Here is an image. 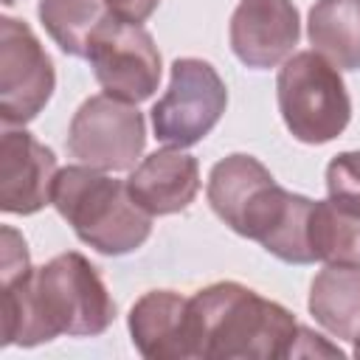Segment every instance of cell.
<instances>
[{
    "label": "cell",
    "mask_w": 360,
    "mask_h": 360,
    "mask_svg": "<svg viewBox=\"0 0 360 360\" xmlns=\"http://www.w3.org/2000/svg\"><path fill=\"white\" fill-rule=\"evenodd\" d=\"M146 146V121L138 104L107 93L79 104L68 127V152L101 172H132Z\"/></svg>",
    "instance_id": "cell-7"
},
{
    "label": "cell",
    "mask_w": 360,
    "mask_h": 360,
    "mask_svg": "<svg viewBox=\"0 0 360 360\" xmlns=\"http://www.w3.org/2000/svg\"><path fill=\"white\" fill-rule=\"evenodd\" d=\"M301 17L292 0H239L231 14L228 39L233 56L253 70H270L292 56Z\"/></svg>",
    "instance_id": "cell-10"
},
{
    "label": "cell",
    "mask_w": 360,
    "mask_h": 360,
    "mask_svg": "<svg viewBox=\"0 0 360 360\" xmlns=\"http://www.w3.org/2000/svg\"><path fill=\"white\" fill-rule=\"evenodd\" d=\"M110 14H115L118 20H127V22H135V25H143L160 0H104Z\"/></svg>",
    "instance_id": "cell-20"
},
{
    "label": "cell",
    "mask_w": 360,
    "mask_h": 360,
    "mask_svg": "<svg viewBox=\"0 0 360 360\" xmlns=\"http://www.w3.org/2000/svg\"><path fill=\"white\" fill-rule=\"evenodd\" d=\"M301 332L287 307L239 281H214L188 298L191 360L295 357Z\"/></svg>",
    "instance_id": "cell-2"
},
{
    "label": "cell",
    "mask_w": 360,
    "mask_h": 360,
    "mask_svg": "<svg viewBox=\"0 0 360 360\" xmlns=\"http://www.w3.org/2000/svg\"><path fill=\"white\" fill-rule=\"evenodd\" d=\"M315 200L281 188L276 180L262 186L245 205L233 233L259 242L270 256L287 264H312L309 214Z\"/></svg>",
    "instance_id": "cell-9"
},
{
    "label": "cell",
    "mask_w": 360,
    "mask_h": 360,
    "mask_svg": "<svg viewBox=\"0 0 360 360\" xmlns=\"http://www.w3.org/2000/svg\"><path fill=\"white\" fill-rule=\"evenodd\" d=\"M228 87L217 68L197 56L172 62L166 93L152 107V132L160 143L188 149L200 143L222 118Z\"/></svg>",
    "instance_id": "cell-5"
},
{
    "label": "cell",
    "mask_w": 360,
    "mask_h": 360,
    "mask_svg": "<svg viewBox=\"0 0 360 360\" xmlns=\"http://www.w3.org/2000/svg\"><path fill=\"white\" fill-rule=\"evenodd\" d=\"M3 346H39L59 335L96 338L115 321V301L96 264L68 250L31 267L25 239L3 225Z\"/></svg>",
    "instance_id": "cell-1"
},
{
    "label": "cell",
    "mask_w": 360,
    "mask_h": 360,
    "mask_svg": "<svg viewBox=\"0 0 360 360\" xmlns=\"http://www.w3.org/2000/svg\"><path fill=\"white\" fill-rule=\"evenodd\" d=\"M39 22L68 56H87L93 31L110 14L104 0H39Z\"/></svg>",
    "instance_id": "cell-18"
},
{
    "label": "cell",
    "mask_w": 360,
    "mask_h": 360,
    "mask_svg": "<svg viewBox=\"0 0 360 360\" xmlns=\"http://www.w3.org/2000/svg\"><path fill=\"white\" fill-rule=\"evenodd\" d=\"M309 248L315 262L360 267V214L332 200H315L309 214Z\"/></svg>",
    "instance_id": "cell-17"
},
{
    "label": "cell",
    "mask_w": 360,
    "mask_h": 360,
    "mask_svg": "<svg viewBox=\"0 0 360 360\" xmlns=\"http://www.w3.org/2000/svg\"><path fill=\"white\" fill-rule=\"evenodd\" d=\"M132 346L146 360H191L188 298L174 290L143 292L127 318Z\"/></svg>",
    "instance_id": "cell-13"
},
{
    "label": "cell",
    "mask_w": 360,
    "mask_h": 360,
    "mask_svg": "<svg viewBox=\"0 0 360 360\" xmlns=\"http://www.w3.org/2000/svg\"><path fill=\"white\" fill-rule=\"evenodd\" d=\"M309 315L335 338H360V267L326 264L309 284Z\"/></svg>",
    "instance_id": "cell-14"
},
{
    "label": "cell",
    "mask_w": 360,
    "mask_h": 360,
    "mask_svg": "<svg viewBox=\"0 0 360 360\" xmlns=\"http://www.w3.org/2000/svg\"><path fill=\"white\" fill-rule=\"evenodd\" d=\"M101 90L118 101L141 104L160 84V51L143 25L107 14L93 31L87 56Z\"/></svg>",
    "instance_id": "cell-6"
},
{
    "label": "cell",
    "mask_w": 360,
    "mask_h": 360,
    "mask_svg": "<svg viewBox=\"0 0 360 360\" xmlns=\"http://www.w3.org/2000/svg\"><path fill=\"white\" fill-rule=\"evenodd\" d=\"M127 191L149 217L180 214L200 191V163L183 149H158L129 172Z\"/></svg>",
    "instance_id": "cell-12"
},
{
    "label": "cell",
    "mask_w": 360,
    "mask_h": 360,
    "mask_svg": "<svg viewBox=\"0 0 360 360\" xmlns=\"http://www.w3.org/2000/svg\"><path fill=\"white\" fill-rule=\"evenodd\" d=\"M56 70L31 31L17 17H0V118L3 127L34 121L51 101Z\"/></svg>",
    "instance_id": "cell-8"
},
{
    "label": "cell",
    "mask_w": 360,
    "mask_h": 360,
    "mask_svg": "<svg viewBox=\"0 0 360 360\" xmlns=\"http://www.w3.org/2000/svg\"><path fill=\"white\" fill-rule=\"evenodd\" d=\"M326 194L332 202L360 214V152H340L329 160Z\"/></svg>",
    "instance_id": "cell-19"
},
{
    "label": "cell",
    "mask_w": 360,
    "mask_h": 360,
    "mask_svg": "<svg viewBox=\"0 0 360 360\" xmlns=\"http://www.w3.org/2000/svg\"><path fill=\"white\" fill-rule=\"evenodd\" d=\"M51 205L73 228L79 242L104 256L138 250L152 233V217L129 197L127 180L76 163L53 177Z\"/></svg>",
    "instance_id": "cell-3"
},
{
    "label": "cell",
    "mask_w": 360,
    "mask_h": 360,
    "mask_svg": "<svg viewBox=\"0 0 360 360\" xmlns=\"http://www.w3.org/2000/svg\"><path fill=\"white\" fill-rule=\"evenodd\" d=\"M270 180H273V174L259 158L245 155V152H233V155L222 158L219 163H214V169L208 174L205 197H208L211 211L233 231L245 205Z\"/></svg>",
    "instance_id": "cell-16"
},
{
    "label": "cell",
    "mask_w": 360,
    "mask_h": 360,
    "mask_svg": "<svg viewBox=\"0 0 360 360\" xmlns=\"http://www.w3.org/2000/svg\"><path fill=\"white\" fill-rule=\"evenodd\" d=\"M56 155L28 129L3 127L0 138V208L3 214H37L51 202Z\"/></svg>",
    "instance_id": "cell-11"
},
{
    "label": "cell",
    "mask_w": 360,
    "mask_h": 360,
    "mask_svg": "<svg viewBox=\"0 0 360 360\" xmlns=\"http://www.w3.org/2000/svg\"><path fill=\"white\" fill-rule=\"evenodd\" d=\"M307 37L338 70H360V0H315Z\"/></svg>",
    "instance_id": "cell-15"
},
{
    "label": "cell",
    "mask_w": 360,
    "mask_h": 360,
    "mask_svg": "<svg viewBox=\"0 0 360 360\" xmlns=\"http://www.w3.org/2000/svg\"><path fill=\"white\" fill-rule=\"evenodd\" d=\"M276 98L284 127L301 143H329L352 118V98L340 70L315 51H298L281 62Z\"/></svg>",
    "instance_id": "cell-4"
},
{
    "label": "cell",
    "mask_w": 360,
    "mask_h": 360,
    "mask_svg": "<svg viewBox=\"0 0 360 360\" xmlns=\"http://www.w3.org/2000/svg\"><path fill=\"white\" fill-rule=\"evenodd\" d=\"M354 354H357V357H360V338H357V340H354Z\"/></svg>",
    "instance_id": "cell-21"
}]
</instances>
